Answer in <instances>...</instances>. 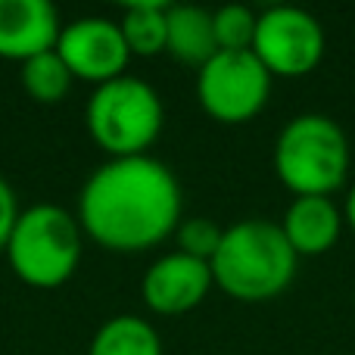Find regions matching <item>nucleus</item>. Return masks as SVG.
<instances>
[{
  "mask_svg": "<svg viewBox=\"0 0 355 355\" xmlns=\"http://www.w3.org/2000/svg\"><path fill=\"white\" fill-rule=\"evenodd\" d=\"M78 225L110 252H144L181 225V184L153 156L106 159L78 196Z\"/></svg>",
  "mask_w": 355,
  "mask_h": 355,
  "instance_id": "1",
  "label": "nucleus"
},
{
  "mask_svg": "<svg viewBox=\"0 0 355 355\" xmlns=\"http://www.w3.org/2000/svg\"><path fill=\"white\" fill-rule=\"evenodd\" d=\"M296 252L281 225L246 218L225 227L218 252L212 256V281L237 302H268L290 287L296 275Z\"/></svg>",
  "mask_w": 355,
  "mask_h": 355,
  "instance_id": "2",
  "label": "nucleus"
},
{
  "mask_svg": "<svg viewBox=\"0 0 355 355\" xmlns=\"http://www.w3.org/2000/svg\"><path fill=\"white\" fill-rule=\"evenodd\" d=\"M3 252L22 284L35 290H56L78 271L81 225L62 206L37 202L19 212Z\"/></svg>",
  "mask_w": 355,
  "mask_h": 355,
  "instance_id": "3",
  "label": "nucleus"
},
{
  "mask_svg": "<svg viewBox=\"0 0 355 355\" xmlns=\"http://www.w3.org/2000/svg\"><path fill=\"white\" fill-rule=\"evenodd\" d=\"M275 172L296 196H331L349 175V141L334 119L306 112L275 141Z\"/></svg>",
  "mask_w": 355,
  "mask_h": 355,
  "instance_id": "4",
  "label": "nucleus"
},
{
  "mask_svg": "<svg viewBox=\"0 0 355 355\" xmlns=\"http://www.w3.org/2000/svg\"><path fill=\"white\" fill-rule=\"evenodd\" d=\"M85 119L94 144L106 150L110 159H128L147 156L162 131L166 110L153 85L122 75L94 87Z\"/></svg>",
  "mask_w": 355,
  "mask_h": 355,
  "instance_id": "5",
  "label": "nucleus"
},
{
  "mask_svg": "<svg viewBox=\"0 0 355 355\" xmlns=\"http://www.w3.org/2000/svg\"><path fill=\"white\" fill-rule=\"evenodd\" d=\"M271 75L252 50H218L196 75V100L202 112L221 125H240L265 110Z\"/></svg>",
  "mask_w": 355,
  "mask_h": 355,
  "instance_id": "6",
  "label": "nucleus"
},
{
  "mask_svg": "<svg viewBox=\"0 0 355 355\" xmlns=\"http://www.w3.org/2000/svg\"><path fill=\"white\" fill-rule=\"evenodd\" d=\"M252 53L271 78H302L324 56V28L300 6H268L259 12Z\"/></svg>",
  "mask_w": 355,
  "mask_h": 355,
  "instance_id": "7",
  "label": "nucleus"
},
{
  "mask_svg": "<svg viewBox=\"0 0 355 355\" xmlns=\"http://www.w3.org/2000/svg\"><path fill=\"white\" fill-rule=\"evenodd\" d=\"M56 53L72 72V78L91 81L97 87L112 78H122L131 60L119 22L103 16H85L62 25Z\"/></svg>",
  "mask_w": 355,
  "mask_h": 355,
  "instance_id": "8",
  "label": "nucleus"
},
{
  "mask_svg": "<svg viewBox=\"0 0 355 355\" xmlns=\"http://www.w3.org/2000/svg\"><path fill=\"white\" fill-rule=\"evenodd\" d=\"M215 287L209 262L184 252H168L156 259L141 281V300L156 315H184L196 309Z\"/></svg>",
  "mask_w": 355,
  "mask_h": 355,
  "instance_id": "9",
  "label": "nucleus"
},
{
  "mask_svg": "<svg viewBox=\"0 0 355 355\" xmlns=\"http://www.w3.org/2000/svg\"><path fill=\"white\" fill-rule=\"evenodd\" d=\"M60 31V12L47 0H0V60H35L56 47Z\"/></svg>",
  "mask_w": 355,
  "mask_h": 355,
  "instance_id": "10",
  "label": "nucleus"
},
{
  "mask_svg": "<svg viewBox=\"0 0 355 355\" xmlns=\"http://www.w3.org/2000/svg\"><path fill=\"white\" fill-rule=\"evenodd\" d=\"M281 231L296 256H324L343 231V212L331 196H296L284 212Z\"/></svg>",
  "mask_w": 355,
  "mask_h": 355,
  "instance_id": "11",
  "label": "nucleus"
},
{
  "mask_svg": "<svg viewBox=\"0 0 355 355\" xmlns=\"http://www.w3.org/2000/svg\"><path fill=\"white\" fill-rule=\"evenodd\" d=\"M166 53L184 66H206L218 53L212 12L202 10V6H168Z\"/></svg>",
  "mask_w": 355,
  "mask_h": 355,
  "instance_id": "12",
  "label": "nucleus"
},
{
  "mask_svg": "<svg viewBox=\"0 0 355 355\" xmlns=\"http://www.w3.org/2000/svg\"><path fill=\"white\" fill-rule=\"evenodd\" d=\"M87 355H162V340L150 321L116 315L97 327Z\"/></svg>",
  "mask_w": 355,
  "mask_h": 355,
  "instance_id": "13",
  "label": "nucleus"
},
{
  "mask_svg": "<svg viewBox=\"0 0 355 355\" xmlns=\"http://www.w3.org/2000/svg\"><path fill=\"white\" fill-rule=\"evenodd\" d=\"M122 37L128 44L131 56H156L166 53V37H168V3H153V0H141V3L125 6L122 19H119Z\"/></svg>",
  "mask_w": 355,
  "mask_h": 355,
  "instance_id": "14",
  "label": "nucleus"
},
{
  "mask_svg": "<svg viewBox=\"0 0 355 355\" xmlns=\"http://www.w3.org/2000/svg\"><path fill=\"white\" fill-rule=\"evenodd\" d=\"M19 81H22V91L28 94L35 103H60L66 100V94L72 91V72L66 69V62L60 60V53L47 50V53L35 56V60L22 62V72H19Z\"/></svg>",
  "mask_w": 355,
  "mask_h": 355,
  "instance_id": "15",
  "label": "nucleus"
},
{
  "mask_svg": "<svg viewBox=\"0 0 355 355\" xmlns=\"http://www.w3.org/2000/svg\"><path fill=\"white\" fill-rule=\"evenodd\" d=\"M212 25H215L218 50H231V53H237V50H252L259 12H252L250 6H243V3H227L212 12Z\"/></svg>",
  "mask_w": 355,
  "mask_h": 355,
  "instance_id": "16",
  "label": "nucleus"
},
{
  "mask_svg": "<svg viewBox=\"0 0 355 355\" xmlns=\"http://www.w3.org/2000/svg\"><path fill=\"white\" fill-rule=\"evenodd\" d=\"M175 237H178V252L193 256L200 262H212V256L221 246V237H225V227H218L212 218H187L178 225Z\"/></svg>",
  "mask_w": 355,
  "mask_h": 355,
  "instance_id": "17",
  "label": "nucleus"
},
{
  "mask_svg": "<svg viewBox=\"0 0 355 355\" xmlns=\"http://www.w3.org/2000/svg\"><path fill=\"white\" fill-rule=\"evenodd\" d=\"M16 218H19L16 193H12V187L6 184V178L0 175V250H3L6 240H10V231H12V225H16Z\"/></svg>",
  "mask_w": 355,
  "mask_h": 355,
  "instance_id": "18",
  "label": "nucleus"
},
{
  "mask_svg": "<svg viewBox=\"0 0 355 355\" xmlns=\"http://www.w3.org/2000/svg\"><path fill=\"white\" fill-rule=\"evenodd\" d=\"M343 218H346V225L355 231V184H352V190H349V196H346V206H343Z\"/></svg>",
  "mask_w": 355,
  "mask_h": 355,
  "instance_id": "19",
  "label": "nucleus"
}]
</instances>
